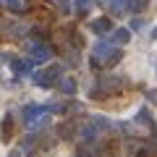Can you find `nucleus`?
<instances>
[{"mask_svg":"<svg viewBox=\"0 0 157 157\" xmlns=\"http://www.w3.org/2000/svg\"><path fill=\"white\" fill-rule=\"evenodd\" d=\"M92 55H94V63H105V66H115L121 58H123V52L115 50V47H110L107 42H97L94 47H92Z\"/></svg>","mask_w":157,"mask_h":157,"instance_id":"1","label":"nucleus"},{"mask_svg":"<svg viewBox=\"0 0 157 157\" xmlns=\"http://www.w3.org/2000/svg\"><path fill=\"white\" fill-rule=\"evenodd\" d=\"M73 6H76V11H78V13H86V8L92 6V0H76Z\"/></svg>","mask_w":157,"mask_h":157,"instance_id":"16","label":"nucleus"},{"mask_svg":"<svg viewBox=\"0 0 157 157\" xmlns=\"http://www.w3.org/2000/svg\"><path fill=\"white\" fill-rule=\"evenodd\" d=\"M78 134H81V139H84V141H94L97 134H100V128H97L94 123H89V126H84V128L78 131Z\"/></svg>","mask_w":157,"mask_h":157,"instance_id":"9","label":"nucleus"},{"mask_svg":"<svg viewBox=\"0 0 157 157\" xmlns=\"http://www.w3.org/2000/svg\"><path fill=\"white\" fill-rule=\"evenodd\" d=\"M32 58H26V60H24V58H11V71L13 73H18V76H24V73H29L32 71Z\"/></svg>","mask_w":157,"mask_h":157,"instance_id":"4","label":"nucleus"},{"mask_svg":"<svg viewBox=\"0 0 157 157\" xmlns=\"http://www.w3.org/2000/svg\"><path fill=\"white\" fill-rule=\"evenodd\" d=\"M60 71L63 68L60 66H47V68H42V71H37L34 73V84L37 86H55L58 81H60Z\"/></svg>","mask_w":157,"mask_h":157,"instance_id":"2","label":"nucleus"},{"mask_svg":"<svg viewBox=\"0 0 157 157\" xmlns=\"http://www.w3.org/2000/svg\"><path fill=\"white\" fill-rule=\"evenodd\" d=\"M3 139H13V115H6L3 121Z\"/></svg>","mask_w":157,"mask_h":157,"instance_id":"12","label":"nucleus"},{"mask_svg":"<svg viewBox=\"0 0 157 157\" xmlns=\"http://www.w3.org/2000/svg\"><path fill=\"white\" fill-rule=\"evenodd\" d=\"M89 29L94 34H107V32H113V21L107 16H102V18H94V21L89 24Z\"/></svg>","mask_w":157,"mask_h":157,"instance_id":"5","label":"nucleus"},{"mask_svg":"<svg viewBox=\"0 0 157 157\" xmlns=\"http://www.w3.org/2000/svg\"><path fill=\"white\" fill-rule=\"evenodd\" d=\"M105 3H110V0H105Z\"/></svg>","mask_w":157,"mask_h":157,"instance_id":"20","label":"nucleus"},{"mask_svg":"<svg viewBox=\"0 0 157 157\" xmlns=\"http://www.w3.org/2000/svg\"><path fill=\"white\" fill-rule=\"evenodd\" d=\"M0 60H6V52H3V50H0Z\"/></svg>","mask_w":157,"mask_h":157,"instance_id":"19","label":"nucleus"},{"mask_svg":"<svg viewBox=\"0 0 157 157\" xmlns=\"http://www.w3.org/2000/svg\"><path fill=\"white\" fill-rule=\"evenodd\" d=\"M113 16H121V13H126V0H121V3H113Z\"/></svg>","mask_w":157,"mask_h":157,"instance_id":"15","label":"nucleus"},{"mask_svg":"<svg viewBox=\"0 0 157 157\" xmlns=\"http://www.w3.org/2000/svg\"><path fill=\"white\" fill-rule=\"evenodd\" d=\"M110 39H113V45H128L131 42V29H113Z\"/></svg>","mask_w":157,"mask_h":157,"instance_id":"7","label":"nucleus"},{"mask_svg":"<svg viewBox=\"0 0 157 157\" xmlns=\"http://www.w3.org/2000/svg\"><path fill=\"white\" fill-rule=\"evenodd\" d=\"M29 52H32V60H37V63L50 60V55H52V50L45 42H32V45H29Z\"/></svg>","mask_w":157,"mask_h":157,"instance_id":"3","label":"nucleus"},{"mask_svg":"<svg viewBox=\"0 0 157 157\" xmlns=\"http://www.w3.org/2000/svg\"><path fill=\"white\" fill-rule=\"evenodd\" d=\"M141 26H144L141 18H134V21H131V32H136V29H141Z\"/></svg>","mask_w":157,"mask_h":157,"instance_id":"17","label":"nucleus"},{"mask_svg":"<svg viewBox=\"0 0 157 157\" xmlns=\"http://www.w3.org/2000/svg\"><path fill=\"white\" fill-rule=\"evenodd\" d=\"M0 3H3L11 13H24V8H26V6H24V0H0Z\"/></svg>","mask_w":157,"mask_h":157,"instance_id":"10","label":"nucleus"},{"mask_svg":"<svg viewBox=\"0 0 157 157\" xmlns=\"http://www.w3.org/2000/svg\"><path fill=\"white\" fill-rule=\"evenodd\" d=\"M58 84H60L63 94H76V81H73V78H63V81H58Z\"/></svg>","mask_w":157,"mask_h":157,"instance_id":"11","label":"nucleus"},{"mask_svg":"<svg viewBox=\"0 0 157 157\" xmlns=\"http://www.w3.org/2000/svg\"><path fill=\"white\" fill-rule=\"evenodd\" d=\"M100 84H102V89H105V94H115V92L123 86V81H121V78H115V76H102Z\"/></svg>","mask_w":157,"mask_h":157,"instance_id":"6","label":"nucleus"},{"mask_svg":"<svg viewBox=\"0 0 157 157\" xmlns=\"http://www.w3.org/2000/svg\"><path fill=\"white\" fill-rule=\"evenodd\" d=\"M147 97H149V100H155V102H157V92H149V94H147Z\"/></svg>","mask_w":157,"mask_h":157,"instance_id":"18","label":"nucleus"},{"mask_svg":"<svg viewBox=\"0 0 157 157\" xmlns=\"http://www.w3.org/2000/svg\"><path fill=\"white\" fill-rule=\"evenodd\" d=\"M136 123H147V126H152L155 121H152V113L147 110V107H141L139 113H136Z\"/></svg>","mask_w":157,"mask_h":157,"instance_id":"13","label":"nucleus"},{"mask_svg":"<svg viewBox=\"0 0 157 157\" xmlns=\"http://www.w3.org/2000/svg\"><path fill=\"white\" fill-rule=\"evenodd\" d=\"M92 123H94L97 126V128H110V121H107V118H102V115H94V118H92Z\"/></svg>","mask_w":157,"mask_h":157,"instance_id":"14","label":"nucleus"},{"mask_svg":"<svg viewBox=\"0 0 157 157\" xmlns=\"http://www.w3.org/2000/svg\"><path fill=\"white\" fill-rule=\"evenodd\" d=\"M149 0H126V13H141L147 11Z\"/></svg>","mask_w":157,"mask_h":157,"instance_id":"8","label":"nucleus"}]
</instances>
